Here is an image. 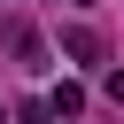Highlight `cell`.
I'll return each mask as SVG.
<instances>
[{
    "label": "cell",
    "instance_id": "cell-1",
    "mask_svg": "<svg viewBox=\"0 0 124 124\" xmlns=\"http://www.w3.org/2000/svg\"><path fill=\"white\" fill-rule=\"evenodd\" d=\"M62 46H70V54H78V62H93V54H101V39H93V31H85V23H78V31H62Z\"/></svg>",
    "mask_w": 124,
    "mask_h": 124
},
{
    "label": "cell",
    "instance_id": "cell-2",
    "mask_svg": "<svg viewBox=\"0 0 124 124\" xmlns=\"http://www.w3.org/2000/svg\"><path fill=\"white\" fill-rule=\"evenodd\" d=\"M78 108H85V85L62 78V85H54V116H78Z\"/></svg>",
    "mask_w": 124,
    "mask_h": 124
},
{
    "label": "cell",
    "instance_id": "cell-3",
    "mask_svg": "<svg viewBox=\"0 0 124 124\" xmlns=\"http://www.w3.org/2000/svg\"><path fill=\"white\" fill-rule=\"evenodd\" d=\"M108 101H124V70H108Z\"/></svg>",
    "mask_w": 124,
    "mask_h": 124
},
{
    "label": "cell",
    "instance_id": "cell-4",
    "mask_svg": "<svg viewBox=\"0 0 124 124\" xmlns=\"http://www.w3.org/2000/svg\"><path fill=\"white\" fill-rule=\"evenodd\" d=\"M78 8H93V0H78Z\"/></svg>",
    "mask_w": 124,
    "mask_h": 124
}]
</instances>
